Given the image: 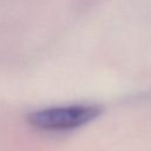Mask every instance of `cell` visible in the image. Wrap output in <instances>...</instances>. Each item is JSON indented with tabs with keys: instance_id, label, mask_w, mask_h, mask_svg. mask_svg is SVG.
<instances>
[{
	"instance_id": "1",
	"label": "cell",
	"mask_w": 151,
	"mask_h": 151,
	"mask_svg": "<svg viewBox=\"0 0 151 151\" xmlns=\"http://www.w3.org/2000/svg\"><path fill=\"white\" fill-rule=\"evenodd\" d=\"M103 106L97 104H73L53 106L27 114V123L45 132H65L79 129L103 113Z\"/></svg>"
}]
</instances>
